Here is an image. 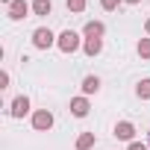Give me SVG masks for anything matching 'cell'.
<instances>
[{"label": "cell", "mask_w": 150, "mask_h": 150, "mask_svg": "<svg viewBox=\"0 0 150 150\" xmlns=\"http://www.w3.org/2000/svg\"><path fill=\"white\" fill-rule=\"evenodd\" d=\"M56 44H59V50H62V53H74V50L80 47V35L74 33V30H65V33L59 35V41H56Z\"/></svg>", "instance_id": "6da1fadb"}, {"label": "cell", "mask_w": 150, "mask_h": 150, "mask_svg": "<svg viewBox=\"0 0 150 150\" xmlns=\"http://www.w3.org/2000/svg\"><path fill=\"white\" fill-rule=\"evenodd\" d=\"M33 44H35L38 50H47V47L53 44V33H50L47 27H38V30L33 33Z\"/></svg>", "instance_id": "7a4b0ae2"}, {"label": "cell", "mask_w": 150, "mask_h": 150, "mask_svg": "<svg viewBox=\"0 0 150 150\" xmlns=\"http://www.w3.org/2000/svg\"><path fill=\"white\" fill-rule=\"evenodd\" d=\"M33 127H35V129H50V127H53V115H50L47 109H38V112L33 115Z\"/></svg>", "instance_id": "3957f363"}, {"label": "cell", "mask_w": 150, "mask_h": 150, "mask_svg": "<svg viewBox=\"0 0 150 150\" xmlns=\"http://www.w3.org/2000/svg\"><path fill=\"white\" fill-rule=\"evenodd\" d=\"M27 12H30V6L24 3V0H12V3H9V18H12V21L27 18Z\"/></svg>", "instance_id": "277c9868"}, {"label": "cell", "mask_w": 150, "mask_h": 150, "mask_svg": "<svg viewBox=\"0 0 150 150\" xmlns=\"http://www.w3.org/2000/svg\"><path fill=\"white\" fill-rule=\"evenodd\" d=\"M115 135H118V138H124V141H132L135 127H132L129 121H121V124H115Z\"/></svg>", "instance_id": "5b68a950"}, {"label": "cell", "mask_w": 150, "mask_h": 150, "mask_svg": "<svg viewBox=\"0 0 150 150\" xmlns=\"http://www.w3.org/2000/svg\"><path fill=\"white\" fill-rule=\"evenodd\" d=\"M30 112V100L27 97H15L12 100V118H24Z\"/></svg>", "instance_id": "8992f818"}, {"label": "cell", "mask_w": 150, "mask_h": 150, "mask_svg": "<svg viewBox=\"0 0 150 150\" xmlns=\"http://www.w3.org/2000/svg\"><path fill=\"white\" fill-rule=\"evenodd\" d=\"M71 112L77 115V118H86V115H88V100H86V97H74V100H71Z\"/></svg>", "instance_id": "52a82bcc"}, {"label": "cell", "mask_w": 150, "mask_h": 150, "mask_svg": "<svg viewBox=\"0 0 150 150\" xmlns=\"http://www.w3.org/2000/svg\"><path fill=\"white\" fill-rule=\"evenodd\" d=\"M103 33H106V27H103L100 21H88V24H86V38H100Z\"/></svg>", "instance_id": "ba28073f"}, {"label": "cell", "mask_w": 150, "mask_h": 150, "mask_svg": "<svg viewBox=\"0 0 150 150\" xmlns=\"http://www.w3.org/2000/svg\"><path fill=\"white\" fill-rule=\"evenodd\" d=\"M103 50V41L100 38H86V56H97Z\"/></svg>", "instance_id": "9c48e42d"}, {"label": "cell", "mask_w": 150, "mask_h": 150, "mask_svg": "<svg viewBox=\"0 0 150 150\" xmlns=\"http://www.w3.org/2000/svg\"><path fill=\"white\" fill-rule=\"evenodd\" d=\"M94 147V132H83L77 138V150H91Z\"/></svg>", "instance_id": "30bf717a"}, {"label": "cell", "mask_w": 150, "mask_h": 150, "mask_svg": "<svg viewBox=\"0 0 150 150\" xmlns=\"http://www.w3.org/2000/svg\"><path fill=\"white\" fill-rule=\"evenodd\" d=\"M97 88H100V80L97 77H86L83 80V91L86 94H97Z\"/></svg>", "instance_id": "8fae6325"}, {"label": "cell", "mask_w": 150, "mask_h": 150, "mask_svg": "<svg viewBox=\"0 0 150 150\" xmlns=\"http://www.w3.org/2000/svg\"><path fill=\"white\" fill-rule=\"evenodd\" d=\"M33 12L35 15H50V0H33Z\"/></svg>", "instance_id": "7c38bea8"}, {"label": "cell", "mask_w": 150, "mask_h": 150, "mask_svg": "<svg viewBox=\"0 0 150 150\" xmlns=\"http://www.w3.org/2000/svg\"><path fill=\"white\" fill-rule=\"evenodd\" d=\"M135 94H138L141 100H150V80H141V83L135 86Z\"/></svg>", "instance_id": "4fadbf2b"}, {"label": "cell", "mask_w": 150, "mask_h": 150, "mask_svg": "<svg viewBox=\"0 0 150 150\" xmlns=\"http://www.w3.org/2000/svg\"><path fill=\"white\" fill-rule=\"evenodd\" d=\"M138 56L150 59V38H141V41H138Z\"/></svg>", "instance_id": "5bb4252c"}, {"label": "cell", "mask_w": 150, "mask_h": 150, "mask_svg": "<svg viewBox=\"0 0 150 150\" xmlns=\"http://www.w3.org/2000/svg\"><path fill=\"white\" fill-rule=\"evenodd\" d=\"M68 9L71 12H83L86 9V0H68Z\"/></svg>", "instance_id": "9a60e30c"}, {"label": "cell", "mask_w": 150, "mask_h": 150, "mask_svg": "<svg viewBox=\"0 0 150 150\" xmlns=\"http://www.w3.org/2000/svg\"><path fill=\"white\" fill-rule=\"evenodd\" d=\"M118 3H121V0H100V6H103L106 12H112V9H118Z\"/></svg>", "instance_id": "2e32d148"}, {"label": "cell", "mask_w": 150, "mask_h": 150, "mask_svg": "<svg viewBox=\"0 0 150 150\" xmlns=\"http://www.w3.org/2000/svg\"><path fill=\"white\" fill-rule=\"evenodd\" d=\"M129 150H147V144H141V141H129Z\"/></svg>", "instance_id": "e0dca14e"}, {"label": "cell", "mask_w": 150, "mask_h": 150, "mask_svg": "<svg viewBox=\"0 0 150 150\" xmlns=\"http://www.w3.org/2000/svg\"><path fill=\"white\" fill-rule=\"evenodd\" d=\"M127 3H141V0H127Z\"/></svg>", "instance_id": "ac0fdd59"}, {"label": "cell", "mask_w": 150, "mask_h": 150, "mask_svg": "<svg viewBox=\"0 0 150 150\" xmlns=\"http://www.w3.org/2000/svg\"><path fill=\"white\" fill-rule=\"evenodd\" d=\"M147 33H150V21H147Z\"/></svg>", "instance_id": "d6986e66"}]
</instances>
